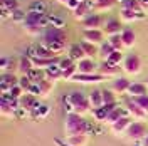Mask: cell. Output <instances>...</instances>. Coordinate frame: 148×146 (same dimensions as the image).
<instances>
[{
	"label": "cell",
	"instance_id": "6da1fadb",
	"mask_svg": "<svg viewBox=\"0 0 148 146\" xmlns=\"http://www.w3.org/2000/svg\"><path fill=\"white\" fill-rule=\"evenodd\" d=\"M64 131H66V136H76V134H86L89 136L94 133V128L86 121V119L77 114V113H73V114H67L64 121Z\"/></svg>",
	"mask_w": 148,
	"mask_h": 146
},
{
	"label": "cell",
	"instance_id": "7a4b0ae2",
	"mask_svg": "<svg viewBox=\"0 0 148 146\" xmlns=\"http://www.w3.org/2000/svg\"><path fill=\"white\" fill-rule=\"evenodd\" d=\"M69 99L73 102L74 109L77 114H81L83 116L84 113H88L89 108H91V102H89V98H86L84 96V92H79V91H74L69 94Z\"/></svg>",
	"mask_w": 148,
	"mask_h": 146
},
{
	"label": "cell",
	"instance_id": "3957f363",
	"mask_svg": "<svg viewBox=\"0 0 148 146\" xmlns=\"http://www.w3.org/2000/svg\"><path fill=\"white\" fill-rule=\"evenodd\" d=\"M126 134H128L131 139H135V141H140V139H145V138H147L148 129H147V126H145L143 123H140V121H135V123H131V126L128 128Z\"/></svg>",
	"mask_w": 148,
	"mask_h": 146
},
{
	"label": "cell",
	"instance_id": "277c9868",
	"mask_svg": "<svg viewBox=\"0 0 148 146\" xmlns=\"http://www.w3.org/2000/svg\"><path fill=\"white\" fill-rule=\"evenodd\" d=\"M44 42H67V35H66L64 29H57V27L46 29Z\"/></svg>",
	"mask_w": 148,
	"mask_h": 146
},
{
	"label": "cell",
	"instance_id": "5b68a950",
	"mask_svg": "<svg viewBox=\"0 0 148 146\" xmlns=\"http://www.w3.org/2000/svg\"><path fill=\"white\" fill-rule=\"evenodd\" d=\"M123 69L126 74H131V76L138 74L141 71V59L138 55H128L123 62Z\"/></svg>",
	"mask_w": 148,
	"mask_h": 146
},
{
	"label": "cell",
	"instance_id": "8992f818",
	"mask_svg": "<svg viewBox=\"0 0 148 146\" xmlns=\"http://www.w3.org/2000/svg\"><path fill=\"white\" fill-rule=\"evenodd\" d=\"M104 77L106 76H103V74H79L77 72L74 76L73 81L81 82V84H96V82L104 81Z\"/></svg>",
	"mask_w": 148,
	"mask_h": 146
},
{
	"label": "cell",
	"instance_id": "52a82bcc",
	"mask_svg": "<svg viewBox=\"0 0 148 146\" xmlns=\"http://www.w3.org/2000/svg\"><path fill=\"white\" fill-rule=\"evenodd\" d=\"M83 37L84 40H88L91 44H103V40H104V34L98 29H84Z\"/></svg>",
	"mask_w": 148,
	"mask_h": 146
},
{
	"label": "cell",
	"instance_id": "ba28073f",
	"mask_svg": "<svg viewBox=\"0 0 148 146\" xmlns=\"http://www.w3.org/2000/svg\"><path fill=\"white\" fill-rule=\"evenodd\" d=\"M118 108V104L116 102H111V104H104L101 108H98V109H92V114H94V118L98 119V121H104L106 123V119L110 116V113L113 109H116Z\"/></svg>",
	"mask_w": 148,
	"mask_h": 146
},
{
	"label": "cell",
	"instance_id": "9c48e42d",
	"mask_svg": "<svg viewBox=\"0 0 148 146\" xmlns=\"http://www.w3.org/2000/svg\"><path fill=\"white\" fill-rule=\"evenodd\" d=\"M91 12H92L91 2H81V3H79V7L74 10V18L83 22L84 18H88L89 15H91Z\"/></svg>",
	"mask_w": 148,
	"mask_h": 146
},
{
	"label": "cell",
	"instance_id": "30bf717a",
	"mask_svg": "<svg viewBox=\"0 0 148 146\" xmlns=\"http://www.w3.org/2000/svg\"><path fill=\"white\" fill-rule=\"evenodd\" d=\"M76 67H77L79 74H94V71H96V64H94V61L91 57H86L83 61H79L76 64Z\"/></svg>",
	"mask_w": 148,
	"mask_h": 146
},
{
	"label": "cell",
	"instance_id": "8fae6325",
	"mask_svg": "<svg viewBox=\"0 0 148 146\" xmlns=\"http://www.w3.org/2000/svg\"><path fill=\"white\" fill-rule=\"evenodd\" d=\"M20 102H22V108H25L30 114H34V113L39 109V106H40V102L37 101L36 96H30V94H25V96L20 99Z\"/></svg>",
	"mask_w": 148,
	"mask_h": 146
},
{
	"label": "cell",
	"instance_id": "7c38bea8",
	"mask_svg": "<svg viewBox=\"0 0 148 146\" xmlns=\"http://www.w3.org/2000/svg\"><path fill=\"white\" fill-rule=\"evenodd\" d=\"M123 30H121V22H118L116 18H110V20H106V24H104V34L108 37L111 35H116V34H121Z\"/></svg>",
	"mask_w": 148,
	"mask_h": 146
},
{
	"label": "cell",
	"instance_id": "4fadbf2b",
	"mask_svg": "<svg viewBox=\"0 0 148 146\" xmlns=\"http://www.w3.org/2000/svg\"><path fill=\"white\" fill-rule=\"evenodd\" d=\"M83 25L86 29H98V30H101L103 27V17L99 14H91L88 18H84L83 20Z\"/></svg>",
	"mask_w": 148,
	"mask_h": 146
},
{
	"label": "cell",
	"instance_id": "5bb4252c",
	"mask_svg": "<svg viewBox=\"0 0 148 146\" xmlns=\"http://www.w3.org/2000/svg\"><path fill=\"white\" fill-rule=\"evenodd\" d=\"M88 2H91L92 10H96V12H106V10H111L113 7H114V3H116V0H88Z\"/></svg>",
	"mask_w": 148,
	"mask_h": 146
},
{
	"label": "cell",
	"instance_id": "9a60e30c",
	"mask_svg": "<svg viewBox=\"0 0 148 146\" xmlns=\"http://www.w3.org/2000/svg\"><path fill=\"white\" fill-rule=\"evenodd\" d=\"M126 109L130 111V116H135L136 119H145V118H147V114H148L147 111L141 109L138 104H136L135 101H131V99L126 102Z\"/></svg>",
	"mask_w": 148,
	"mask_h": 146
},
{
	"label": "cell",
	"instance_id": "2e32d148",
	"mask_svg": "<svg viewBox=\"0 0 148 146\" xmlns=\"http://www.w3.org/2000/svg\"><path fill=\"white\" fill-rule=\"evenodd\" d=\"M131 123H133L131 116H123V118H120L114 124H111V128H113L114 133H125V131H128V128L131 126Z\"/></svg>",
	"mask_w": 148,
	"mask_h": 146
},
{
	"label": "cell",
	"instance_id": "e0dca14e",
	"mask_svg": "<svg viewBox=\"0 0 148 146\" xmlns=\"http://www.w3.org/2000/svg\"><path fill=\"white\" fill-rule=\"evenodd\" d=\"M130 86H131V82H130L126 77H118L116 81H113L111 89L114 92H118V94H125V92H128Z\"/></svg>",
	"mask_w": 148,
	"mask_h": 146
},
{
	"label": "cell",
	"instance_id": "ac0fdd59",
	"mask_svg": "<svg viewBox=\"0 0 148 146\" xmlns=\"http://www.w3.org/2000/svg\"><path fill=\"white\" fill-rule=\"evenodd\" d=\"M67 57H71L74 62H79V61L86 59L88 55H86V52L83 50L81 44H73V46L69 47V55H67Z\"/></svg>",
	"mask_w": 148,
	"mask_h": 146
},
{
	"label": "cell",
	"instance_id": "d6986e66",
	"mask_svg": "<svg viewBox=\"0 0 148 146\" xmlns=\"http://www.w3.org/2000/svg\"><path fill=\"white\" fill-rule=\"evenodd\" d=\"M128 94L131 96V98H136V96H145V94H148L147 84H141V82H131V86H130V89H128Z\"/></svg>",
	"mask_w": 148,
	"mask_h": 146
},
{
	"label": "cell",
	"instance_id": "ffe728a7",
	"mask_svg": "<svg viewBox=\"0 0 148 146\" xmlns=\"http://www.w3.org/2000/svg\"><path fill=\"white\" fill-rule=\"evenodd\" d=\"M138 18H145V14L143 12L138 14V12H135L131 9H121V20L123 22H135Z\"/></svg>",
	"mask_w": 148,
	"mask_h": 146
},
{
	"label": "cell",
	"instance_id": "44dd1931",
	"mask_svg": "<svg viewBox=\"0 0 148 146\" xmlns=\"http://www.w3.org/2000/svg\"><path fill=\"white\" fill-rule=\"evenodd\" d=\"M88 98H89V102H91V108H92V109H98V108L104 106V101H103V91L94 89V91H92Z\"/></svg>",
	"mask_w": 148,
	"mask_h": 146
},
{
	"label": "cell",
	"instance_id": "7402d4cb",
	"mask_svg": "<svg viewBox=\"0 0 148 146\" xmlns=\"http://www.w3.org/2000/svg\"><path fill=\"white\" fill-rule=\"evenodd\" d=\"M123 116H130V111L123 109V108H116V109H113L110 113V116H108V119H106V123H108V124H114V123H116L120 118H123Z\"/></svg>",
	"mask_w": 148,
	"mask_h": 146
},
{
	"label": "cell",
	"instance_id": "603a6c76",
	"mask_svg": "<svg viewBox=\"0 0 148 146\" xmlns=\"http://www.w3.org/2000/svg\"><path fill=\"white\" fill-rule=\"evenodd\" d=\"M44 71H46V77L47 79H51V81H56V79L62 77V69L59 67V64L49 65V67H46Z\"/></svg>",
	"mask_w": 148,
	"mask_h": 146
},
{
	"label": "cell",
	"instance_id": "cb8c5ba5",
	"mask_svg": "<svg viewBox=\"0 0 148 146\" xmlns=\"http://www.w3.org/2000/svg\"><path fill=\"white\" fill-rule=\"evenodd\" d=\"M32 69H34V62H32V59H30L29 55H22L20 61H18V71H20L22 74H29Z\"/></svg>",
	"mask_w": 148,
	"mask_h": 146
},
{
	"label": "cell",
	"instance_id": "d4e9b609",
	"mask_svg": "<svg viewBox=\"0 0 148 146\" xmlns=\"http://www.w3.org/2000/svg\"><path fill=\"white\" fill-rule=\"evenodd\" d=\"M121 39H123V46L125 47H133L135 42H136V35L131 29H125L121 32Z\"/></svg>",
	"mask_w": 148,
	"mask_h": 146
},
{
	"label": "cell",
	"instance_id": "484cf974",
	"mask_svg": "<svg viewBox=\"0 0 148 146\" xmlns=\"http://www.w3.org/2000/svg\"><path fill=\"white\" fill-rule=\"evenodd\" d=\"M27 76L30 77V81L34 82V84H40L44 79H47L46 77V71H44V69H39V67H34Z\"/></svg>",
	"mask_w": 148,
	"mask_h": 146
},
{
	"label": "cell",
	"instance_id": "4316f807",
	"mask_svg": "<svg viewBox=\"0 0 148 146\" xmlns=\"http://www.w3.org/2000/svg\"><path fill=\"white\" fill-rule=\"evenodd\" d=\"M118 65H114V64H111V62H108V61H103V64H101V67H99V71H101V74L103 76H116L118 74Z\"/></svg>",
	"mask_w": 148,
	"mask_h": 146
},
{
	"label": "cell",
	"instance_id": "83f0119b",
	"mask_svg": "<svg viewBox=\"0 0 148 146\" xmlns=\"http://www.w3.org/2000/svg\"><path fill=\"white\" fill-rule=\"evenodd\" d=\"M15 69H18V62L12 57H2V71L3 72H14Z\"/></svg>",
	"mask_w": 148,
	"mask_h": 146
},
{
	"label": "cell",
	"instance_id": "f1b7e54d",
	"mask_svg": "<svg viewBox=\"0 0 148 146\" xmlns=\"http://www.w3.org/2000/svg\"><path fill=\"white\" fill-rule=\"evenodd\" d=\"M36 57H44V59H54L57 55L52 52V50H49L46 46H42V44H37L36 46Z\"/></svg>",
	"mask_w": 148,
	"mask_h": 146
},
{
	"label": "cell",
	"instance_id": "f546056e",
	"mask_svg": "<svg viewBox=\"0 0 148 146\" xmlns=\"http://www.w3.org/2000/svg\"><path fill=\"white\" fill-rule=\"evenodd\" d=\"M24 29H25V32H27L29 35H39L40 32H42V27L36 24V22H24Z\"/></svg>",
	"mask_w": 148,
	"mask_h": 146
},
{
	"label": "cell",
	"instance_id": "4dcf8cb0",
	"mask_svg": "<svg viewBox=\"0 0 148 146\" xmlns=\"http://www.w3.org/2000/svg\"><path fill=\"white\" fill-rule=\"evenodd\" d=\"M121 9H131V10H135V12H138V14L143 12L140 0H123L121 2Z\"/></svg>",
	"mask_w": 148,
	"mask_h": 146
},
{
	"label": "cell",
	"instance_id": "1f68e13d",
	"mask_svg": "<svg viewBox=\"0 0 148 146\" xmlns=\"http://www.w3.org/2000/svg\"><path fill=\"white\" fill-rule=\"evenodd\" d=\"M67 143L73 146H86L88 143V136L86 134H76V136H69L67 138Z\"/></svg>",
	"mask_w": 148,
	"mask_h": 146
},
{
	"label": "cell",
	"instance_id": "d6a6232c",
	"mask_svg": "<svg viewBox=\"0 0 148 146\" xmlns=\"http://www.w3.org/2000/svg\"><path fill=\"white\" fill-rule=\"evenodd\" d=\"M81 47H83V50L86 52V55H88V57H92V55L98 54L96 44H91V42H88V40H83V42H81Z\"/></svg>",
	"mask_w": 148,
	"mask_h": 146
},
{
	"label": "cell",
	"instance_id": "836d02e7",
	"mask_svg": "<svg viewBox=\"0 0 148 146\" xmlns=\"http://www.w3.org/2000/svg\"><path fill=\"white\" fill-rule=\"evenodd\" d=\"M106 61L111 62V64H114V65H120L121 62H125V57H123V54H121V50H113Z\"/></svg>",
	"mask_w": 148,
	"mask_h": 146
},
{
	"label": "cell",
	"instance_id": "e575fe53",
	"mask_svg": "<svg viewBox=\"0 0 148 146\" xmlns=\"http://www.w3.org/2000/svg\"><path fill=\"white\" fill-rule=\"evenodd\" d=\"M2 114H3V116H7V118H14V116H17V111L12 108V104H10V102L2 101Z\"/></svg>",
	"mask_w": 148,
	"mask_h": 146
},
{
	"label": "cell",
	"instance_id": "d590c367",
	"mask_svg": "<svg viewBox=\"0 0 148 146\" xmlns=\"http://www.w3.org/2000/svg\"><path fill=\"white\" fill-rule=\"evenodd\" d=\"M2 82H5V84H9V86H17L18 84V79H17V76L14 72H3L2 74Z\"/></svg>",
	"mask_w": 148,
	"mask_h": 146
},
{
	"label": "cell",
	"instance_id": "8d00e7d4",
	"mask_svg": "<svg viewBox=\"0 0 148 146\" xmlns=\"http://www.w3.org/2000/svg\"><path fill=\"white\" fill-rule=\"evenodd\" d=\"M108 42H110L111 46H113V49L114 50H121L123 49V39H121V34H116V35H111L110 39H108Z\"/></svg>",
	"mask_w": 148,
	"mask_h": 146
},
{
	"label": "cell",
	"instance_id": "74e56055",
	"mask_svg": "<svg viewBox=\"0 0 148 146\" xmlns=\"http://www.w3.org/2000/svg\"><path fill=\"white\" fill-rule=\"evenodd\" d=\"M29 12H37V14H46V3L37 0V2H32L29 5Z\"/></svg>",
	"mask_w": 148,
	"mask_h": 146
},
{
	"label": "cell",
	"instance_id": "f35d334b",
	"mask_svg": "<svg viewBox=\"0 0 148 146\" xmlns=\"http://www.w3.org/2000/svg\"><path fill=\"white\" fill-rule=\"evenodd\" d=\"M25 18H27V14H24V10L17 9V10L12 12V22H15V24H20V22L24 24Z\"/></svg>",
	"mask_w": 148,
	"mask_h": 146
},
{
	"label": "cell",
	"instance_id": "ab89813d",
	"mask_svg": "<svg viewBox=\"0 0 148 146\" xmlns=\"http://www.w3.org/2000/svg\"><path fill=\"white\" fill-rule=\"evenodd\" d=\"M131 101H135V102L138 104L141 109H145L148 113V94H145V96H136V98H131Z\"/></svg>",
	"mask_w": 148,
	"mask_h": 146
},
{
	"label": "cell",
	"instance_id": "60d3db41",
	"mask_svg": "<svg viewBox=\"0 0 148 146\" xmlns=\"http://www.w3.org/2000/svg\"><path fill=\"white\" fill-rule=\"evenodd\" d=\"M32 84H34V82L30 81V77H29L27 74H22V76H20V79H18V86H20L25 92L29 91V87H30Z\"/></svg>",
	"mask_w": 148,
	"mask_h": 146
},
{
	"label": "cell",
	"instance_id": "b9f144b4",
	"mask_svg": "<svg viewBox=\"0 0 148 146\" xmlns=\"http://www.w3.org/2000/svg\"><path fill=\"white\" fill-rule=\"evenodd\" d=\"M76 74H77V67H76V64H74L73 67H69V69H64V71H62V79H64V81H73Z\"/></svg>",
	"mask_w": 148,
	"mask_h": 146
},
{
	"label": "cell",
	"instance_id": "7bdbcfd3",
	"mask_svg": "<svg viewBox=\"0 0 148 146\" xmlns=\"http://www.w3.org/2000/svg\"><path fill=\"white\" fill-rule=\"evenodd\" d=\"M40 86V91H42V96H47L51 89H52V86H54V81H51V79H44V81L39 84Z\"/></svg>",
	"mask_w": 148,
	"mask_h": 146
},
{
	"label": "cell",
	"instance_id": "ee69618b",
	"mask_svg": "<svg viewBox=\"0 0 148 146\" xmlns=\"http://www.w3.org/2000/svg\"><path fill=\"white\" fill-rule=\"evenodd\" d=\"M0 3H2V9H7L10 12H14V10L18 9L17 0H0Z\"/></svg>",
	"mask_w": 148,
	"mask_h": 146
},
{
	"label": "cell",
	"instance_id": "f6af8a7d",
	"mask_svg": "<svg viewBox=\"0 0 148 146\" xmlns=\"http://www.w3.org/2000/svg\"><path fill=\"white\" fill-rule=\"evenodd\" d=\"M113 89H104L103 91V101H104V104H111V102H116V98H114V94H113Z\"/></svg>",
	"mask_w": 148,
	"mask_h": 146
},
{
	"label": "cell",
	"instance_id": "bcb514c9",
	"mask_svg": "<svg viewBox=\"0 0 148 146\" xmlns=\"http://www.w3.org/2000/svg\"><path fill=\"white\" fill-rule=\"evenodd\" d=\"M113 50H114V49H113V46H111L110 42L106 40V42H104V44L101 46V55H103V61H106V59L110 57V54L113 52Z\"/></svg>",
	"mask_w": 148,
	"mask_h": 146
},
{
	"label": "cell",
	"instance_id": "7dc6e473",
	"mask_svg": "<svg viewBox=\"0 0 148 146\" xmlns=\"http://www.w3.org/2000/svg\"><path fill=\"white\" fill-rule=\"evenodd\" d=\"M47 114H49V106H47V104H40L39 109H37L32 116H34V118H46Z\"/></svg>",
	"mask_w": 148,
	"mask_h": 146
},
{
	"label": "cell",
	"instance_id": "c3c4849f",
	"mask_svg": "<svg viewBox=\"0 0 148 146\" xmlns=\"http://www.w3.org/2000/svg\"><path fill=\"white\" fill-rule=\"evenodd\" d=\"M62 104H64V109H66V113H67V114H73V113H76L73 102H71V99H69V94L62 98Z\"/></svg>",
	"mask_w": 148,
	"mask_h": 146
},
{
	"label": "cell",
	"instance_id": "681fc988",
	"mask_svg": "<svg viewBox=\"0 0 148 146\" xmlns=\"http://www.w3.org/2000/svg\"><path fill=\"white\" fill-rule=\"evenodd\" d=\"M24 89H22V87H20V86H14V87H12V91H10V94H12V98H14V99H22V98H24V96H25V94H24Z\"/></svg>",
	"mask_w": 148,
	"mask_h": 146
},
{
	"label": "cell",
	"instance_id": "f907efd6",
	"mask_svg": "<svg viewBox=\"0 0 148 146\" xmlns=\"http://www.w3.org/2000/svg\"><path fill=\"white\" fill-rule=\"evenodd\" d=\"M74 65V61L71 59V57H66V59H61L59 61V67L64 71V69H69V67H73Z\"/></svg>",
	"mask_w": 148,
	"mask_h": 146
},
{
	"label": "cell",
	"instance_id": "816d5d0a",
	"mask_svg": "<svg viewBox=\"0 0 148 146\" xmlns=\"http://www.w3.org/2000/svg\"><path fill=\"white\" fill-rule=\"evenodd\" d=\"M27 94H30V96H42V91H40V86L39 84H32L30 87H29V91H27Z\"/></svg>",
	"mask_w": 148,
	"mask_h": 146
},
{
	"label": "cell",
	"instance_id": "f5cc1de1",
	"mask_svg": "<svg viewBox=\"0 0 148 146\" xmlns=\"http://www.w3.org/2000/svg\"><path fill=\"white\" fill-rule=\"evenodd\" d=\"M40 17H42V14H37V12H29L27 14V22H36V24H39L40 22Z\"/></svg>",
	"mask_w": 148,
	"mask_h": 146
},
{
	"label": "cell",
	"instance_id": "db71d44e",
	"mask_svg": "<svg viewBox=\"0 0 148 146\" xmlns=\"http://www.w3.org/2000/svg\"><path fill=\"white\" fill-rule=\"evenodd\" d=\"M51 17H52V15H47V14H42V17H40V22H39V25H40V27L44 29V27H51Z\"/></svg>",
	"mask_w": 148,
	"mask_h": 146
},
{
	"label": "cell",
	"instance_id": "11a10c76",
	"mask_svg": "<svg viewBox=\"0 0 148 146\" xmlns=\"http://www.w3.org/2000/svg\"><path fill=\"white\" fill-rule=\"evenodd\" d=\"M51 27H57V29H62L64 27V20L62 18H59V17H51Z\"/></svg>",
	"mask_w": 148,
	"mask_h": 146
},
{
	"label": "cell",
	"instance_id": "9f6ffc18",
	"mask_svg": "<svg viewBox=\"0 0 148 146\" xmlns=\"http://www.w3.org/2000/svg\"><path fill=\"white\" fill-rule=\"evenodd\" d=\"M79 3H81L79 0H69V2L66 3V7H67L69 10H73V12H74V10H76L77 7H79Z\"/></svg>",
	"mask_w": 148,
	"mask_h": 146
},
{
	"label": "cell",
	"instance_id": "6f0895ef",
	"mask_svg": "<svg viewBox=\"0 0 148 146\" xmlns=\"http://www.w3.org/2000/svg\"><path fill=\"white\" fill-rule=\"evenodd\" d=\"M140 3H141V9L143 10H148V0H140Z\"/></svg>",
	"mask_w": 148,
	"mask_h": 146
},
{
	"label": "cell",
	"instance_id": "680465c9",
	"mask_svg": "<svg viewBox=\"0 0 148 146\" xmlns=\"http://www.w3.org/2000/svg\"><path fill=\"white\" fill-rule=\"evenodd\" d=\"M56 145L57 146H73V145H69V143H62L61 139H56Z\"/></svg>",
	"mask_w": 148,
	"mask_h": 146
},
{
	"label": "cell",
	"instance_id": "91938a15",
	"mask_svg": "<svg viewBox=\"0 0 148 146\" xmlns=\"http://www.w3.org/2000/svg\"><path fill=\"white\" fill-rule=\"evenodd\" d=\"M143 146H148V134H147V138L143 139Z\"/></svg>",
	"mask_w": 148,
	"mask_h": 146
},
{
	"label": "cell",
	"instance_id": "94428289",
	"mask_svg": "<svg viewBox=\"0 0 148 146\" xmlns=\"http://www.w3.org/2000/svg\"><path fill=\"white\" fill-rule=\"evenodd\" d=\"M57 2H59V3H64V5H66V3H67L69 0H57Z\"/></svg>",
	"mask_w": 148,
	"mask_h": 146
},
{
	"label": "cell",
	"instance_id": "6125c7cd",
	"mask_svg": "<svg viewBox=\"0 0 148 146\" xmlns=\"http://www.w3.org/2000/svg\"><path fill=\"white\" fill-rule=\"evenodd\" d=\"M133 146H143V145H141V143H138V141H136V143H135V145H133Z\"/></svg>",
	"mask_w": 148,
	"mask_h": 146
},
{
	"label": "cell",
	"instance_id": "be15d7a7",
	"mask_svg": "<svg viewBox=\"0 0 148 146\" xmlns=\"http://www.w3.org/2000/svg\"><path fill=\"white\" fill-rule=\"evenodd\" d=\"M79 2H88V0H79Z\"/></svg>",
	"mask_w": 148,
	"mask_h": 146
},
{
	"label": "cell",
	"instance_id": "e7e4bbea",
	"mask_svg": "<svg viewBox=\"0 0 148 146\" xmlns=\"http://www.w3.org/2000/svg\"><path fill=\"white\" fill-rule=\"evenodd\" d=\"M147 87H148V81H147Z\"/></svg>",
	"mask_w": 148,
	"mask_h": 146
}]
</instances>
